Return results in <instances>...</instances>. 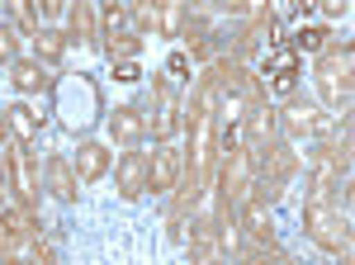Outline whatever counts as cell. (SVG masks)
Listing matches in <instances>:
<instances>
[{
    "instance_id": "obj_23",
    "label": "cell",
    "mask_w": 355,
    "mask_h": 265,
    "mask_svg": "<svg viewBox=\"0 0 355 265\" xmlns=\"http://www.w3.org/2000/svg\"><path fill=\"white\" fill-rule=\"evenodd\" d=\"M28 265H57V251L48 237H33L28 241Z\"/></svg>"
},
{
    "instance_id": "obj_20",
    "label": "cell",
    "mask_w": 355,
    "mask_h": 265,
    "mask_svg": "<svg viewBox=\"0 0 355 265\" xmlns=\"http://www.w3.org/2000/svg\"><path fill=\"white\" fill-rule=\"evenodd\" d=\"M209 33H214V24H209V15H204V10H190V15H185V28H180L185 48L194 53V48H199V43H204Z\"/></svg>"
},
{
    "instance_id": "obj_27",
    "label": "cell",
    "mask_w": 355,
    "mask_h": 265,
    "mask_svg": "<svg viewBox=\"0 0 355 265\" xmlns=\"http://www.w3.org/2000/svg\"><path fill=\"white\" fill-rule=\"evenodd\" d=\"M266 265H294V256H284V251H270V256H266Z\"/></svg>"
},
{
    "instance_id": "obj_28",
    "label": "cell",
    "mask_w": 355,
    "mask_h": 265,
    "mask_svg": "<svg viewBox=\"0 0 355 265\" xmlns=\"http://www.w3.org/2000/svg\"><path fill=\"white\" fill-rule=\"evenodd\" d=\"M341 265H355V261H351V256H341Z\"/></svg>"
},
{
    "instance_id": "obj_12",
    "label": "cell",
    "mask_w": 355,
    "mask_h": 265,
    "mask_svg": "<svg viewBox=\"0 0 355 265\" xmlns=\"http://www.w3.org/2000/svg\"><path fill=\"white\" fill-rule=\"evenodd\" d=\"M5 132H10V142L28 147V142H38V132H43V114L33 105H10L5 109Z\"/></svg>"
},
{
    "instance_id": "obj_13",
    "label": "cell",
    "mask_w": 355,
    "mask_h": 265,
    "mask_svg": "<svg viewBox=\"0 0 355 265\" xmlns=\"http://www.w3.org/2000/svg\"><path fill=\"white\" fill-rule=\"evenodd\" d=\"M43 176H48V194H53L57 204H76V166L67 157H48V166H43Z\"/></svg>"
},
{
    "instance_id": "obj_8",
    "label": "cell",
    "mask_w": 355,
    "mask_h": 265,
    "mask_svg": "<svg viewBox=\"0 0 355 265\" xmlns=\"http://www.w3.org/2000/svg\"><path fill=\"white\" fill-rule=\"evenodd\" d=\"M38 237V223L24 209H0V261H15V251Z\"/></svg>"
},
{
    "instance_id": "obj_4",
    "label": "cell",
    "mask_w": 355,
    "mask_h": 265,
    "mask_svg": "<svg viewBox=\"0 0 355 265\" xmlns=\"http://www.w3.org/2000/svg\"><path fill=\"white\" fill-rule=\"evenodd\" d=\"M147 123H152V137H157V142H171L175 132L185 128V100H180V90H175V80H171V76H157V80H152Z\"/></svg>"
},
{
    "instance_id": "obj_25",
    "label": "cell",
    "mask_w": 355,
    "mask_h": 265,
    "mask_svg": "<svg viewBox=\"0 0 355 265\" xmlns=\"http://www.w3.org/2000/svg\"><path fill=\"white\" fill-rule=\"evenodd\" d=\"M15 48H19V33L10 24H0V62H5V67L15 62Z\"/></svg>"
},
{
    "instance_id": "obj_24",
    "label": "cell",
    "mask_w": 355,
    "mask_h": 265,
    "mask_svg": "<svg viewBox=\"0 0 355 265\" xmlns=\"http://www.w3.org/2000/svg\"><path fill=\"white\" fill-rule=\"evenodd\" d=\"M327 28H303L299 33V48H308V53H322V48H327Z\"/></svg>"
},
{
    "instance_id": "obj_11",
    "label": "cell",
    "mask_w": 355,
    "mask_h": 265,
    "mask_svg": "<svg viewBox=\"0 0 355 265\" xmlns=\"http://www.w3.org/2000/svg\"><path fill=\"white\" fill-rule=\"evenodd\" d=\"M275 137H279V128H275V109L261 100L256 109H246L242 119V147H251V152H261V147H270Z\"/></svg>"
},
{
    "instance_id": "obj_10",
    "label": "cell",
    "mask_w": 355,
    "mask_h": 265,
    "mask_svg": "<svg viewBox=\"0 0 355 265\" xmlns=\"http://www.w3.org/2000/svg\"><path fill=\"white\" fill-rule=\"evenodd\" d=\"M180 166H185L180 147H175V142H162V147L152 152V176H147V189H152V194H171V189H175V180H180Z\"/></svg>"
},
{
    "instance_id": "obj_17",
    "label": "cell",
    "mask_w": 355,
    "mask_h": 265,
    "mask_svg": "<svg viewBox=\"0 0 355 265\" xmlns=\"http://www.w3.org/2000/svg\"><path fill=\"white\" fill-rule=\"evenodd\" d=\"M28 43H33V62H43V67H57V62L67 57V33H62V28L38 24V33H33Z\"/></svg>"
},
{
    "instance_id": "obj_2",
    "label": "cell",
    "mask_w": 355,
    "mask_h": 265,
    "mask_svg": "<svg viewBox=\"0 0 355 265\" xmlns=\"http://www.w3.org/2000/svg\"><path fill=\"white\" fill-rule=\"evenodd\" d=\"M303 232L313 237V246H322L331 256H351V213H341L327 199L303 204Z\"/></svg>"
},
{
    "instance_id": "obj_18",
    "label": "cell",
    "mask_w": 355,
    "mask_h": 265,
    "mask_svg": "<svg viewBox=\"0 0 355 265\" xmlns=\"http://www.w3.org/2000/svg\"><path fill=\"white\" fill-rule=\"evenodd\" d=\"M142 53V38L137 33H119V38H105V57H110L114 67H123V62H137Z\"/></svg>"
},
{
    "instance_id": "obj_19",
    "label": "cell",
    "mask_w": 355,
    "mask_h": 265,
    "mask_svg": "<svg viewBox=\"0 0 355 265\" xmlns=\"http://www.w3.org/2000/svg\"><path fill=\"white\" fill-rule=\"evenodd\" d=\"M128 19H133V33H137V38H142V33H162V5L142 0V5H133V10H128Z\"/></svg>"
},
{
    "instance_id": "obj_22",
    "label": "cell",
    "mask_w": 355,
    "mask_h": 265,
    "mask_svg": "<svg viewBox=\"0 0 355 265\" xmlns=\"http://www.w3.org/2000/svg\"><path fill=\"white\" fill-rule=\"evenodd\" d=\"M185 5H162V33L166 38H180V28H185Z\"/></svg>"
},
{
    "instance_id": "obj_30",
    "label": "cell",
    "mask_w": 355,
    "mask_h": 265,
    "mask_svg": "<svg viewBox=\"0 0 355 265\" xmlns=\"http://www.w3.org/2000/svg\"><path fill=\"white\" fill-rule=\"evenodd\" d=\"M209 265H227V261H209Z\"/></svg>"
},
{
    "instance_id": "obj_21",
    "label": "cell",
    "mask_w": 355,
    "mask_h": 265,
    "mask_svg": "<svg viewBox=\"0 0 355 265\" xmlns=\"http://www.w3.org/2000/svg\"><path fill=\"white\" fill-rule=\"evenodd\" d=\"M119 33H133L128 5H110V10H105V38H119Z\"/></svg>"
},
{
    "instance_id": "obj_14",
    "label": "cell",
    "mask_w": 355,
    "mask_h": 265,
    "mask_svg": "<svg viewBox=\"0 0 355 265\" xmlns=\"http://www.w3.org/2000/svg\"><path fill=\"white\" fill-rule=\"evenodd\" d=\"M10 80H15V90H19V95H33V90H53V76H48V67H43V62H33V57H15V62H10Z\"/></svg>"
},
{
    "instance_id": "obj_7",
    "label": "cell",
    "mask_w": 355,
    "mask_h": 265,
    "mask_svg": "<svg viewBox=\"0 0 355 265\" xmlns=\"http://www.w3.org/2000/svg\"><path fill=\"white\" fill-rule=\"evenodd\" d=\"M180 241L190 246V261H194V265L223 261V232H218V223H214V213H204V218H190V232H185Z\"/></svg>"
},
{
    "instance_id": "obj_29",
    "label": "cell",
    "mask_w": 355,
    "mask_h": 265,
    "mask_svg": "<svg viewBox=\"0 0 355 265\" xmlns=\"http://www.w3.org/2000/svg\"><path fill=\"white\" fill-rule=\"evenodd\" d=\"M0 265H19V261H0Z\"/></svg>"
},
{
    "instance_id": "obj_16",
    "label": "cell",
    "mask_w": 355,
    "mask_h": 265,
    "mask_svg": "<svg viewBox=\"0 0 355 265\" xmlns=\"http://www.w3.org/2000/svg\"><path fill=\"white\" fill-rule=\"evenodd\" d=\"M95 43L100 38V15H95V5L90 0H76L71 10H67V43Z\"/></svg>"
},
{
    "instance_id": "obj_6",
    "label": "cell",
    "mask_w": 355,
    "mask_h": 265,
    "mask_svg": "<svg viewBox=\"0 0 355 265\" xmlns=\"http://www.w3.org/2000/svg\"><path fill=\"white\" fill-rule=\"evenodd\" d=\"M147 176H152V157L147 152H123V157L114 161V185H119V194L128 204H137L147 194Z\"/></svg>"
},
{
    "instance_id": "obj_15",
    "label": "cell",
    "mask_w": 355,
    "mask_h": 265,
    "mask_svg": "<svg viewBox=\"0 0 355 265\" xmlns=\"http://www.w3.org/2000/svg\"><path fill=\"white\" fill-rule=\"evenodd\" d=\"M110 166H114V152L105 142H81V147H76V180L90 185V180H100Z\"/></svg>"
},
{
    "instance_id": "obj_3",
    "label": "cell",
    "mask_w": 355,
    "mask_h": 265,
    "mask_svg": "<svg viewBox=\"0 0 355 265\" xmlns=\"http://www.w3.org/2000/svg\"><path fill=\"white\" fill-rule=\"evenodd\" d=\"M336 123H341V114L336 119H327L318 105H308V100H299V95H289V105L275 109V128H279V142H303V137H327V132H336Z\"/></svg>"
},
{
    "instance_id": "obj_1",
    "label": "cell",
    "mask_w": 355,
    "mask_h": 265,
    "mask_svg": "<svg viewBox=\"0 0 355 265\" xmlns=\"http://www.w3.org/2000/svg\"><path fill=\"white\" fill-rule=\"evenodd\" d=\"M355 48L351 43H327L318 62H313V80H318V95L322 105L336 114H351V90H355Z\"/></svg>"
},
{
    "instance_id": "obj_26",
    "label": "cell",
    "mask_w": 355,
    "mask_h": 265,
    "mask_svg": "<svg viewBox=\"0 0 355 265\" xmlns=\"http://www.w3.org/2000/svg\"><path fill=\"white\" fill-rule=\"evenodd\" d=\"M114 76H119V80H137V67H133V62H123V67H114Z\"/></svg>"
},
{
    "instance_id": "obj_9",
    "label": "cell",
    "mask_w": 355,
    "mask_h": 265,
    "mask_svg": "<svg viewBox=\"0 0 355 265\" xmlns=\"http://www.w3.org/2000/svg\"><path fill=\"white\" fill-rule=\"evenodd\" d=\"M110 137L123 142V147H142L152 137V123H147V109L142 105H119L110 114Z\"/></svg>"
},
{
    "instance_id": "obj_5",
    "label": "cell",
    "mask_w": 355,
    "mask_h": 265,
    "mask_svg": "<svg viewBox=\"0 0 355 265\" xmlns=\"http://www.w3.org/2000/svg\"><path fill=\"white\" fill-rule=\"evenodd\" d=\"M5 189H15V199H19V209H24V213L38 209V176H33L28 147H19V142L5 147Z\"/></svg>"
}]
</instances>
